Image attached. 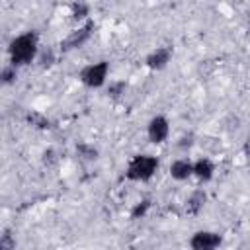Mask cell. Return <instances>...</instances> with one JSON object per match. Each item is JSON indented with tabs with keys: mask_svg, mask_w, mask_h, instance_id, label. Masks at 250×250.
<instances>
[{
	"mask_svg": "<svg viewBox=\"0 0 250 250\" xmlns=\"http://www.w3.org/2000/svg\"><path fill=\"white\" fill-rule=\"evenodd\" d=\"M37 55H39V35L33 29L14 37L8 45L10 64H14L18 68L33 62L37 59Z\"/></svg>",
	"mask_w": 250,
	"mask_h": 250,
	"instance_id": "obj_1",
	"label": "cell"
},
{
	"mask_svg": "<svg viewBox=\"0 0 250 250\" xmlns=\"http://www.w3.org/2000/svg\"><path fill=\"white\" fill-rule=\"evenodd\" d=\"M158 170V158L152 154H137L129 160L125 168V178L129 182H148Z\"/></svg>",
	"mask_w": 250,
	"mask_h": 250,
	"instance_id": "obj_2",
	"label": "cell"
},
{
	"mask_svg": "<svg viewBox=\"0 0 250 250\" xmlns=\"http://www.w3.org/2000/svg\"><path fill=\"white\" fill-rule=\"evenodd\" d=\"M109 72V62L107 61H98L80 70V82L88 88H102L107 80Z\"/></svg>",
	"mask_w": 250,
	"mask_h": 250,
	"instance_id": "obj_3",
	"label": "cell"
},
{
	"mask_svg": "<svg viewBox=\"0 0 250 250\" xmlns=\"http://www.w3.org/2000/svg\"><path fill=\"white\" fill-rule=\"evenodd\" d=\"M92 31H94V21L88 20L84 25H80L78 29H74L64 41H61V51H62V53H68V51H72V49L82 47V45L92 37Z\"/></svg>",
	"mask_w": 250,
	"mask_h": 250,
	"instance_id": "obj_4",
	"label": "cell"
},
{
	"mask_svg": "<svg viewBox=\"0 0 250 250\" xmlns=\"http://www.w3.org/2000/svg\"><path fill=\"white\" fill-rule=\"evenodd\" d=\"M146 135H148V141L154 143V145H160L168 139L170 135V123L164 115H154L148 125H146Z\"/></svg>",
	"mask_w": 250,
	"mask_h": 250,
	"instance_id": "obj_5",
	"label": "cell"
},
{
	"mask_svg": "<svg viewBox=\"0 0 250 250\" xmlns=\"http://www.w3.org/2000/svg\"><path fill=\"white\" fill-rule=\"evenodd\" d=\"M223 244V236L213 230H197L189 238V246L193 250H213Z\"/></svg>",
	"mask_w": 250,
	"mask_h": 250,
	"instance_id": "obj_6",
	"label": "cell"
},
{
	"mask_svg": "<svg viewBox=\"0 0 250 250\" xmlns=\"http://www.w3.org/2000/svg\"><path fill=\"white\" fill-rule=\"evenodd\" d=\"M170 57H172V49H170V47H156L152 53L146 55L145 64H146L150 70H162V68L170 62Z\"/></svg>",
	"mask_w": 250,
	"mask_h": 250,
	"instance_id": "obj_7",
	"label": "cell"
},
{
	"mask_svg": "<svg viewBox=\"0 0 250 250\" xmlns=\"http://www.w3.org/2000/svg\"><path fill=\"white\" fill-rule=\"evenodd\" d=\"M170 176L178 182L188 180L189 176H193V162H189L188 158H178L170 164Z\"/></svg>",
	"mask_w": 250,
	"mask_h": 250,
	"instance_id": "obj_8",
	"label": "cell"
},
{
	"mask_svg": "<svg viewBox=\"0 0 250 250\" xmlns=\"http://www.w3.org/2000/svg\"><path fill=\"white\" fill-rule=\"evenodd\" d=\"M215 174V164L213 160L209 158H199L193 162V176L199 180V182H209Z\"/></svg>",
	"mask_w": 250,
	"mask_h": 250,
	"instance_id": "obj_9",
	"label": "cell"
},
{
	"mask_svg": "<svg viewBox=\"0 0 250 250\" xmlns=\"http://www.w3.org/2000/svg\"><path fill=\"white\" fill-rule=\"evenodd\" d=\"M205 199H207L205 191H203V189H195V191L188 197V201H186V211L191 213V215H197L199 209L205 205Z\"/></svg>",
	"mask_w": 250,
	"mask_h": 250,
	"instance_id": "obj_10",
	"label": "cell"
},
{
	"mask_svg": "<svg viewBox=\"0 0 250 250\" xmlns=\"http://www.w3.org/2000/svg\"><path fill=\"white\" fill-rule=\"evenodd\" d=\"M88 14H90V6L86 2H80L78 0V2L72 4V18L74 20H86Z\"/></svg>",
	"mask_w": 250,
	"mask_h": 250,
	"instance_id": "obj_11",
	"label": "cell"
},
{
	"mask_svg": "<svg viewBox=\"0 0 250 250\" xmlns=\"http://www.w3.org/2000/svg\"><path fill=\"white\" fill-rule=\"evenodd\" d=\"M148 209H150V199H143V201L135 203V207L131 209V219H143Z\"/></svg>",
	"mask_w": 250,
	"mask_h": 250,
	"instance_id": "obj_12",
	"label": "cell"
},
{
	"mask_svg": "<svg viewBox=\"0 0 250 250\" xmlns=\"http://www.w3.org/2000/svg\"><path fill=\"white\" fill-rule=\"evenodd\" d=\"M0 78H2L4 84H12V82H16V78H18V66H14V64H6V66L2 68V72H0Z\"/></svg>",
	"mask_w": 250,
	"mask_h": 250,
	"instance_id": "obj_13",
	"label": "cell"
},
{
	"mask_svg": "<svg viewBox=\"0 0 250 250\" xmlns=\"http://www.w3.org/2000/svg\"><path fill=\"white\" fill-rule=\"evenodd\" d=\"M25 119H27L31 125L39 127V129H47V127H49V119H47V117H43V115H41V113H37V111L27 113V115H25Z\"/></svg>",
	"mask_w": 250,
	"mask_h": 250,
	"instance_id": "obj_14",
	"label": "cell"
},
{
	"mask_svg": "<svg viewBox=\"0 0 250 250\" xmlns=\"http://www.w3.org/2000/svg\"><path fill=\"white\" fill-rule=\"evenodd\" d=\"M37 61H39V64H41V66H51V64L55 62V51H53L51 47H47V49L39 51Z\"/></svg>",
	"mask_w": 250,
	"mask_h": 250,
	"instance_id": "obj_15",
	"label": "cell"
},
{
	"mask_svg": "<svg viewBox=\"0 0 250 250\" xmlns=\"http://www.w3.org/2000/svg\"><path fill=\"white\" fill-rule=\"evenodd\" d=\"M76 148H78V152H80L82 156H86V158H90V160L98 156V150H96L94 146H88V145H78Z\"/></svg>",
	"mask_w": 250,
	"mask_h": 250,
	"instance_id": "obj_16",
	"label": "cell"
},
{
	"mask_svg": "<svg viewBox=\"0 0 250 250\" xmlns=\"http://www.w3.org/2000/svg\"><path fill=\"white\" fill-rule=\"evenodd\" d=\"M123 90H125V82H115V84H111V86H109V90H107V92H109V96H111V98H119V96L123 94Z\"/></svg>",
	"mask_w": 250,
	"mask_h": 250,
	"instance_id": "obj_17",
	"label": "cell"
},
{
	"mask_svg": "<svg viewBox=\"0 0 250 250\" xmlns=\"http://www.w3.org/2000/svg\"><path fill=\"white\" fill-rule=\"evenodd\" d=\"M244 152H246V160H248V164H250V139H248L246 145H244Z\"/></svg>",
	"mask_w": 250,
	"mask_h": 250,
	"instance_id": "obj_18",
	"label": "cell"
}]
</instances>
